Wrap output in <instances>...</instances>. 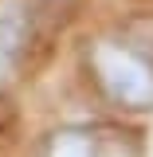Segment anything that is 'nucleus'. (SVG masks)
<instances>
[{
  "label": "nucleus",
  "mask_w": 153,
  "mask_h": 157,
  "mask_svg": "<svg viewBox=\"0 0 153 157\" xmlns=\"http://www.w3.org/2000/svg\"><path fill=\"white\" fill-rule=\"evenodd\" d=\"M94 71L106 94L118 98L126 110H149L153 106V67L141 55L118 47V43H98L94 47Z\"/></svg>",
  "instance_id": "f257e3e1"
},
{
  "label": "nucleus",
  "mask_w": 153,
  "mask_h": 157,
  "mask_svg": "<svg viewBox=\"0 0 153 157\" xmlns=\"http://www.w3.org/2000/svg\"><path fill=\"white\" fill-rule=\"evenodd\" d=\"M24 28H28V12L20 0H4L0 4V47L4 51H16L24 43Z\"/></svg>",
  "instance_id": "f03ea898"
},
{
  "label": "nucleus",
  "mask_w": 153,
  "mask_h": 157,
  "mask_svg": "<svg viewBox=\"0 0 153 157\" xmlns=\"http://www.w3.org/2000/svg\"><path fill=\"white\" fill-rule=\"evenodd\" d=\"M47 157H94V145H90V137L78 134V130H59L47 141Z\"/></svg>",
  "instance_id": "7ed1b4c3"
},
{
  "label": "nucleus",
  "mask_w": 153,
  "mask_h": 157,
  "mask_svg": "<svg viewBox=\"0 0 153 157\" xmlns=\"http://www.w3.org/2000/svg\"><path fill=\"white\" fill-rule=\"evenodd\" d=\"M4 78H8V51L0 47V86H4Z\"/></svg>",
  "instance_id": "20e7f679"
}]
</instances>
